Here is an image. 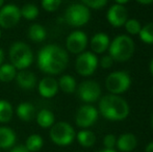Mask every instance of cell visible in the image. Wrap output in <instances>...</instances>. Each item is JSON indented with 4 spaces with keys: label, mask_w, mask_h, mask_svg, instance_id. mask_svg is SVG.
Returning a JSON list of instances; mask_svg holds the SVG:
<instances>
[{
    "label": "cell",
    "mask_w": 153,
    "mask_h": 152,
    "mask_svg": "<svg viewBox=\"0 0 153 152\" xmlns=\"http://www.w3.org/2000/svg\"><path fill=\"white\" fill-rule=\"evenodd\" d=\"M36 64L43 73L49 76L59 75L67 68L69 55L66 49L56 44L45 45L38 53Z\"/></svg>",
    "instance_id": "cell-1"
},
{
    "label": "cell",
    "mask_w": 153,
    "mask_h": 152,
    "mask_svg": "<svg viewBox=\"0 0 153 152\" xmlns=\"http://www.w3.org/2000/svg\"><path fill=\"white\" fill-rule=\"evenodd\" d=\"M99 112L109 121H122L129 115V105L118 95L103 96L99 102Z\"/></svg>",
    "instance_id": "cell-2"
},
{
    "label": "cell",
    "mask_w": 153,
    "mask_h": 152,
    "mask_svg": "<svg viewBox=\"0 0 153 152\" xmlns=\"http://www.w3.org/2000/svg\"><path fill=\"white\" fill-rule=\"evenodd\" d=\"M10 63L17 70H26L33 63V52L29 45L24 42H16L8 50Z\"/></svg>",
    "instance_id": "cell-3"
},
{
    "label": "cell",
    "mask_w": 153,
    "mask_h": 152,
    "mask_svg": "<svg viewBox=\"0 0 153 152\" xmlns=\"http://www.w3.org/2000/svg\"><path fill=\"white\" fill-rule=\"evenodd\" d=\"M108 50L114 61L126 62L134 52V43L128 36H118L109 44Z\"/></svg>",
    "instance_id": "cell-4"
},
{
    "label": "cell",
    "mask_w": 153,
    "mask_h": 152,
    "mask_svg": "<svg viewBox=\"0 0 153 152\" xmlns=\"http://www.w3.org/2000/svg\"><path fill=\"white\" fill-rule=\"evenodd\" d=\"M49 136L55 145L65 147L72 144L73 141L76 138V132L71 124L61 121L54 123L51 126Z\"/></svg>",
    "instance_id": "cell-5"
},
{
    "label": "cell",
    "mask_w": 153,
    "mask_h": 152,
    "mask_svg": "<svg viewBox=\"0 0 153 152\" xmlns=\"http://www.w3.org/2000/svg\"><path fill=\"white\" fill-rule=\"evenodd\" d=\"M91 12L89 7L81 3L71 4L65 12V20L69 25L74 27H80L90 21Z\"/></svg>",
    "instance_id": "cell-6"
},
{
    "label": "cell",
    "mask_w": 153,
    "mask_h": 152,
    "mask_svg": "<svg viewBox=\"0 0 153 152\" xmlns=\"http://www.w3.org/2000/svg\"><path fill=\"white\" fill-rule=\"evenodd\" d=\"M131 85V79L124 71H116L111 73L105 80L107 91L113 95H119L128 90Z\"/></svg>",
    "instance_id": "cell-7"
},
{
    "label": "cell",
    "mask_w": 153,
    "mask_h": 152,
    "mask_svg": "<svg viewBox=\"0 0 153 152\" xmlns=\"http://www.w3.org/2000/svg\"><path fill=\"white\" fill-rule=\"evenodd\" d=\"M98 59L95 53L90 51H83L78 54L75 61V70L81 76H91L97 69Z\"/></svg>",
    "instance_id": "cell-8"
},
{
    "label": "cell",
    "mask_w": 153,
    "mask_h": 152,
    "mask_svg": "<svg viewBox=\"0 0 153 152\" xmlns=\"http://www.w3.org/2000/svg\"><path fill=\"white\" fill-rule=\"evenodd\" d=\"M20 7L16 4H5L0 8V28H13L20 22Z\"/></svg>",
    "instance_id": "cell-9"
},
{
    "label": "cell",
    "mask_w": 153,
    "mask_h": 152,
    "mask_svg": "<svg viewBox=\"0 0 153 152\" xmlns=\"http://www.w3.org/2000/svg\"><path fill=\"white\" fill-rule=\"evenodd\" d=\"M77 93L82 101L87 102V103H92L100 98L101 87L96 81L85 80L82 81L77 87Z\"/></svg>",
    "instance_id": "cell-10"
},
{
    "label": "cell",
    "mask_w": 153,
    "mask_h": 152,
    "mask_svg": "<svg viewBox=\"0 0 153 152\" xmlns=\"http://www.w3.org/2000/svg\"><path fill=\"white\" fill-rule=\"evenodd\" d=\"M98 119V110L90 104H85L78 108L75 116L77 126L81 128H89L94 125Z\"/></svg>",
    "instance_id": "cell-11"
},
{
    "label": "cell",
    "mask_w": 153,
    "mask_h": 152,
    "mask_svg": "<svg viewBox=\"0 0 153 152\" xmlns=\"http://www.w3.org/2000/svg\"><path fill=\"white\" fill-rule=\"evenodd\" d=\"M88 45V37L83 31L74 30L66 39V48L73 54H80Z\"/></svg>",
    "instance_id": "cell-12"
},
{
    "label": "cell",
    "mask_w": 153,
    "mask_h": 152,
    "mask_svg": "<svg viewBox=\"0 0 153 152\" xmlns=\"http://www.w3.org/2000/svg\"><path fill=\"white\" fill-rule=\"evenodd\" d=\"M59 82L52 76H46L42 78L38 82V91L39 94L43 98H52L59 92Z\"/></svg>",
    "instance_id": "cell-13"
},
{
    "label": "cell",
    "mask_w": 153,
    "mask_h": 152,
    "mask_svg": "<svg viewBox=\"0 0 153 152\" xmlns=\"http://www.w3.org/2000/svg\"><path fill=\"white\" fill-rule=\"evenodd\" d=\"M107 20L114 27H120L127 21V10L121 4H115L107 12Z\"/></svg>",
    "instance_id": "cell-14"
},
{
    "label": "cell",
    "mask_w": 153,
    "mask_h": 152,
    "mask_svg": "<svg viewBox=\"0 0 153 152\" xmlns=\"http://www.w3.org/2000/svg\"><path fill=\"white\" fill-rule=\"evenodd\" d=\"M15 80H16L17 85L23 90H31L38 83L36 76L31 71H28L27 69L20 70L19 72H17Z\"/></svg>",
    "instance_id": "cell-15"
},
{
    "label": "cell",
    "mask_w": 153,
    "mask_h": 152,
    "mask_svg": "<svg viewBox=\"0 0 153 152\" xmlns=\"http://www.w3.org/2000/svg\"><path fill=\"white\" fill-rule=\"evenodd\" d=\"M137 145V136L133 133H123L117 139V148L121 152H130L134 150Z\"/></svg>",
    "instance_id": "cell-16"
},
{
    "label": "cell",
    "mask_w": 153,
    "mask_h": 152,
    "mask_svg": "<svg viewBox=\"0 0 153 152\" xmlns=\"http://www.w3.org/2000/svg\"><path fill=\"white\" fill-rule=\"evenodd\" d=\"M16 133L7 126H0V149L13 148L16 143Z\"/></svg>",
    "instance_id": "cell-17"
},
{
    "label": "cell",
    "mask_w": 153,
    "mask_h": 152,
    "mask_svg": "<svg viewBox=\"0 0 153 152\" xmlns=\"http://www.w3.org/2000/svg\"><path fill=\"white\" fill-rule=\"evenodd\" d=\"M109 38L102 33H96L91 39V48L94 53H103L109 47Z\"/></svg>",
    "instance_id": "cell-18"
},
{
    "label": "cell",
    "mask_w": 153,
    "mask_h": 152,
    "mask_svg": "<svg viewBox=\"0 0 153 152\" xmlns=\"http://www.w3.org/2000/svg\"><path fill=\"white\" fill-rule=\"evenodd\" d=\"M16 114L20 120L30 122L36 117V108L30 102H21L16 108Z\"/></svg>",
    "instance_id": "cell-19"
},
{
    "label": "cell",
    "mask_w": 153,
    "mask_h": 152,
    "mask_svg": "<svg viewBox=\"0 0 153 152\" xmlns=\"http://www.w3.org/2000/svg\"><path fill=\"white\" fill-rule=\"evenodd\" d=\"M36 123L40 127L42 128H50L51 126L54 124L55 117L51 110H47V108H43L41 110L38 114L36 115Z\"/></svg>",
    "instance_id": "cell-20"
},
{
    "label": "cell",
    "mask_w": 153,
    "mask_h": 152,
    "mask_svg": "<svg viewBox=\"0 0 153 152\" xmlns=\"http://www.w3.org/2000/svg\"><path fill=\"white\" fill-rule=\"evenodd\" d=\"M28 38L33 43H41L46 40L47 30L44 26L39 23L31 24L28 28Z\"/></svg>",
    "instance_id": "cell-21"
},
{
    "label": "cell",
    "mask_w": 153,
    "mask_h": 152,
    "mask_svg": "<svg viewBox=\"0 0 153 152\" xmlns=\"http://www.w3.org/2000/svg\"><path fill=\"white\" fill-rule=\"evenodd\" d=\"M17 75V69L10 63L2 64L0 66V81L3 83H8L15 80Z\"/></svg>",
    "instance_id": "cell-22"
},
{
    "label": "cell",
    "mask_w": 153,
    "mask_h": 152,
    "mask_svg": "<svg viewBox=\"0 0 153 152\" xmlns=\"http://www.w3.org/2000/svg\"><path fill=\"white\" fill-rule=\"evenodd\" d=\"M59 87L66 94H72L76 91V80L73 76L65 74L59 77Z\"/></svg>",
    "instance_id": "cell-23"
},
{
    "label": "cell",
    "mask_w": 153,
    "mask_h": 152,
    "mask_svg": "<svg viewBox=\"0 0 153 152\" xmlns=\"http://www.w3.org/2000/svg\"><path fill=\"white\" fill-rule=\"evenodd\" d=\"M78 143L85 148H90L96 142V136L93 131L89 129H82L76 134Z\"/></svg>",
    "instance_id": "cell-24"
},
{
    "label": "cell",
    "mask_w": 153,
    "mask_h": 152,
    "mask_svg": "<svg viewBox=\"0 0 153 152\" xmlns=\"http://www.w3.org/2000/svg\"><path fill=\"white\" fill-rule=\"evenodd\" d=\"M21 18L26 19L28 21H32L36 19L40 15V10L33 3H26L20 8Z\"/></svg>",
    "instance_id": "cell-25"
},
{
    "label": "cell",
    "mask_w": 153,
    "mask_h": 152,
    "mask_svg": "<svg viewBox=\"0 0 153 152\" xmlns=\"http://www.w3.org/2000/svg\"><path fill=\"white\" fill-rule=\"evenodd\" d=\"M14 115L13 105L4 99L0 100V123H8Z\"/></svg>",
    "instance_id": "cell-26"
},
{
    "label": "cell",
    "mask_w": 153,
    "mask_h": 152,
    "mask_svg": "<svg viewBox=\"0 0 153 152\" xmlns=\"http://www.w3.org/2000/svg\"><path fill=\"white\" fill-rule=\"evenodd\" d=\"M44 145V141H43V138L40 136V134H30V136L27 138L26 143H25L24 146L27 148V150L29 152H36L39 150H41V148Z\"/></svg>",
    "instance_id": "cell-27"
},
{
    "label": "cell",
    "mask_w": 153,
    "mask_h": 152,
    "mask_svg": "<svg viewBox=\"0 0 153 152\" xmlns=\"http://www.w3.org/2000/svg\"><path fill=\"white\" fill-rule=\"evenodd\" d=\"M140 38L144 43L153 44V22H150L143 26L140 31Z\"/></svg>",
    "instance_id": "cell-28"
},
{
    "label": "cell",
    "mask_w": 153,
    "mask_h": 152,
    "mask_svg": "<svg viewBox=\"0 0 153 152\" xmlns=\"http://www.w3.org/2000/svg\"><path fill=\"white\" fill-rule=\"evenodd\" d=\"M124 25H125V28H126L127 33H130V35H139L142 28L141 23L137 20H135V19L127 20Z\"/></svg>",
    "instance_id": "cell-29"
},
{
    "label": "cell",
    "mask_w": 153,
    "mask_h": 152,
    "mask_svg": "<svg viewBox=\"0 0 153 152\" xmlns=\"http://www.w3.org/2000/svg\"><path fill=\"white\" fill-rule=\"evenodd\" d=\"M62 4V0H42L41 1V5H42L43 10L46 12L52 13L59 10V7Z\"/></svg>",
    "instance_id": "cell-30"
},
{
    "label": "cell",
    "mask_w": 153,
    "mask_h": 152,
    "mask_svg": "<svg viewBox=\"0 0 153 152\" xmlns=\"http://www.w3.org/2000/svg\"><path fill=\"white\" fill-rule=\"evenodd\" d=\"M81 1L87 7H91L94 10L102 8L107 3V0H81Z\"/></svg>",
    "instance_id": "cell-31"
},
{
    "label": "cell",
    "mask_w": 153,
    "mask_h": 152,
    "mask_svg": "<svg viewBox=\"0 0 153 152\" xmlns=\"http://www.w3.org/2000/svg\"><path fill=\"white\" fill-rule=\"evenodd\" d=\"M117 144V138L115 134H106L103 138V145L105 149H114Z\"/></svg>",
    "instance_id": "cell-32"
},
{
    "label": "cell",
    "mask_w": 153,
    "mask_h": 152,
    "mask_svg": "<svg viewBox=\"0 0 153 152\" xmlns=\"http://www.w3.org/2000/svg\"><path fill=\"white\" fill-rule=\"evenodd\" d=\"M113 63H114V59H111V56L109 54L105 55V56H102V59H101V61H100V65L103 69H108V68H111Z\"/></svg>",
    "instance_id": "cell-33"
},
{
    "label": "cell",
    "mask_w": 153,
    "mask_h": 152,
    "mask_svg": "<svg viewBox=\"0 0 153 152\" xmlns=\"http://www.w3.org/2000/svg\"><path fill=\"white\" fill-rule=\"evenodd\" d=\"M10 152H29V151L27 150V148L24 145H18V146L13 147Z\"/></svg>",
    "instance_id": "cell-34"
},
{
    "label": "cell",
    "mask_w": 153,
    "mask_h": 152,
    "mask_svg": "<svg viewBox=\"0 0 153 152\" xmlns=\"http://www.w3.org/2000/svg\"><path fill=\"white\" fill-rule=\"evenodd\" d=\"M145 152H153V141H152V142H150L149 144L146 146Z\"/></svg>",
    "instance_id": "cell-35"
},
{
    "label": "cell",
    "mask_w": 153,
    "mask_h": 152,
    "mask_svg": "<svg viewBox=\"0 0 153 152\" xmlns=\"http://www.w3.org/2000/svg\"><path fill=\"white\" fill-rule=\"evenodd\" d=\"M3 62H4V52H3V50L0 48V66L3 64Z\"/></svg>",
    "instance_id": "cell-36"
},
{
    "label": "cell",
    "mask_w": 153,
    "mask_h": 152,
    "mask_svg": "<svg viewBox=\"0 0 153 152\" xmlns=\"http://www.w3.org/2000/svg\"><path fill=\"white\" fill-rule=\"evenodd\" d=\"M137 1L142 4H150L153 2V0H137Z\"/></svg>",
    "instance_id": "cell-37"
},
{
    "label": "cell",
    "mask_w": 153,
    "mask_h": 152,
    "mask_svg": "<svg viewBox=\"0 0 153 152\" xmlns=\"http://www.w3.org/2000/svg\"><path fill=\"white\" fill-rule=\"evenodd\" d=\"M115 1L117 2V4H121V5H123V4L127 3L128 0H115Z\"/></svg>",
    "instance_id": "cell-38"
},
{
    "label": "cell",
    "mask_w": 153,
    "mask_h": 152,
    "mask_svg": "<svg viewBox=\"0 0 153 152\" xmlns=\"http://www.w3.org/2000/svg\"><path fill=\"white\" fill-rule=\"evenodd\" d=\"M98 152H117L115 150V149H102V150H100V151H98Z\"/></svg>",
    "instance_id": "cell-39"
},
{
    "label": "cell",
    "mask_w": 153,
    "mask_h": 152,
    "mask_svg": "<svg viewBox=\"0 0 153 152\" xmlns=\"http://www.w3.org/2000/svg\"><path fill=\"white\" fill-rule=\"evenodd\" d=\"M150 72H151V74L153 76V59L151 61V64H150Z\"/></svg>",
    "instance_id": "cell-40"
},
{
    "label": "cell",
    "mask_w": 153,
    "mask_h": 152,
    "mask_svg": "<svg viewBox=\"0 0 153 152\" xmlns=\"http://www.w3.org/2000/svg\"><path fill=\"white\" fill-rule=\"evenodd\" d=\"M4 5V0H0V8Z\"/></svg>",
    "instance_id": "cell-41"
},
{
    "label": "cell",
    "mask_w": 153,
    "mask_h": 152,
    "mask_svg": "<svg viewBox=\"0 0 153 152\" xmlns=\"http://www.w3.org/2000/svg\"><path fill=\"white\" fill-rule=\"evenodd\" d=\"M151 125H152V128H153V114H152V117H151Z\"/></svg>",
    "instance_id": "cell-42"
},
{
    "label": "cell",
    "mask_w": 153,
    "mask_h": 152,
    "mask_svg": "<svg viewBox=\"0 0 153 152\" xmlns=\"http://www.w3.org/2000/svg\"><path fill=\"white\" fill-rule=\"evenodd\" d=\"M0 38H1V28H0Z\"/></svg>",
    "instance_id": "cell-43"
},
{
    "label": "cell",
    "mask_w": 153,
    "mask_h": 152,
    "mask_svg": "<svg viewBox=\"0 0 153 152\" xmlns=\"http://www.w3.org/2000/svg\"><path fill=\"white\" fill-rule=\"evenodd\" d=\"M152 91H153V89H152Z\"/></svg>",
    "instance_id": "cell-44"
}]
</instances>
